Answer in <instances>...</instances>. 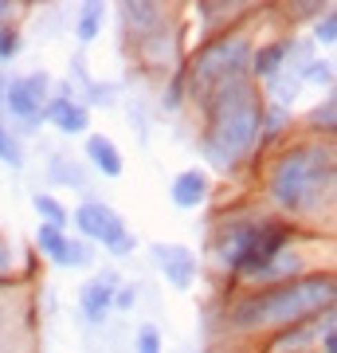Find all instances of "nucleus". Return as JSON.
Returning a JSON list of instances; mask_svg holds the SVG:
<instances>
[{
    "instance_id": "nucleus-6",
    "label": "nucleus",
    "mask_w": 337,
    "mask_h": 353,
    "mask_svg": "<svg viewBox=\"0 0 337 353\" xmlns=\"http://www.w3.org/2000/svg\"><path fill=\"white\" fill-rule=\"evenodd\" d=\"M75 224H79V232H83L87 240H99L102 248H118V243L130 236L125 224H122V216L114 212V208H106V204H99V201L79 204L75 208Z\"/></svg>"
},
{
    "instance_id": "nucleus-19",
    "label": "nucleus",
    "mask_w": 337,
    "mask_h": 353,
    "mask_svg": "<svg viewBox=\"0 0 337 353\" xmlns=\"http://www.w3.org/2000/svg\"><path fill=\"white\" fill-rule=\"evenodd\" d=\"M138 353H161V334L153 326H145L138 334Z\"/></svg>"
},
{
    "instance_id": "nucleus-17",
    "label": "nucleus",
    "mask_w": 337,
    "mask_h": 353,
    "mask_svg": "<svg viewBox=\"0 0 337 353\" xmlns=\"http://www.w3.org/2000/svg\"><path fill=\"white\" fill-rule=\"evenodd\" d=\"M314 39H318V43H334V39H337V12H334V8L325 12L322 24L314 28Z\"/></svg>"
},
{
    "instance_id": "nucleus-2",
    "label": "nucleus",
    "mask_w": 337,
    "mask_h": 353,
    "mask_svg": "<svg viewBox=\"0 0 337 353\" xmlns=\"http://www.w3.org/2000/svg\"><path fill=\"white\" fill-rule=\"evenodd\" d=\"M259 126H263V106L247 83L220 90L212 99V122H208V134H204L208 161L220 165V169L236 165L259 141Z\"/></svg>"
},
{
    "instance_id": "nucleus-24",
    "label": "nucleus",
    "mask_w": 337,
    "mask_h": 353,
    "mask_svg": "<svg viewBox=\"0 0 337 353\" xmlns=\"http://www.w3.org/2000/svg\"><path fill=\"white\" fill-rule=\"evenodd\" d=\"M12 267V252H8V243H4V236H0V275Z\"/></svg>"
},
{
    "instance_id": "nucleus-13",
    "label": "nucleus",
    "mask_w": 337,
    "mask_h": 353,
    "mask_svg": "<svg viewBox=\"0 0 337 353\" xmlns=\"http://www.w3.org/2000/svg\"><path fill=\"white\" fill-rule=\"evenodd\" d=\"M290 55V39H278V43H267V48L255 51V63H251V71L263 79H275L278 67H283V59Z\"/></svg>"
},
{
    "instance_id": "nucleus-12",
    "label": "nucleus",
    "mask_w": 337,
    "mask_h": 353,
    "mask_svg": "<svg viewBox=\"0 0 337 353\" xmlns=\"http://www.w3.org/2000/svg\"><path fill=\"white\" fill-rule=\"evenodd\" d=\"M87 157L94 161V169H102L106 176L122 173V153H118V145H114L110 138H102V134H94V138L87 141Z\"/></svg>"
},
{
    "instance_id": "nucleus-16",
    "label": "nucleus",
    "mask_w": 337,
    "mask_h": 353,
    "mask_svg": "<svg viewBox=\"0 0 337 353\" xmlns=\"http://www.w3.org/2000/svg\"><path fill=\"white\" fill-rule=\"evenodd\" d=\"M102 16H106V8H102V4H87V8H83V16H79V39H94V36H99Z\"/></svg>"
},
{
    "instance_id": "nucleus-23",
    "label": "nucleus",
    "mask_w": 337,
    "mask_h": 353,
    "mask_svg": "<svg viewBox=\"0 0 337 353\" xmlns=\"http://www.w3.org/2000/svg\"><path fill=\"white\" fill-rule=\"evenodd\" d=\"M322 350L337 353V338H334V314H325V330H322Z\"/></svg>"
},
{
    "instance_id": "nucleus-10",
    "label": "nucleus",
    "mask_w": 337,
    "mask_h": 353,
    "mask_svg": "<svg viewBox=\"0 0 337 353\" xmlns=\"http://www.w3.org/2000/svg\"><path fill=\"white\" fill-rule=\"evenodd\" d=\"M48 118L55 122L59 134H83V130H87V110L71 99H55L48 106Z\"/></svg>"
},
{
    "instance_id": "nucleus-7",
    "label": "nucleus",
    "mask_w": 337,
    "mask_h": 353,
    "mask_svg": "<svg viewBox=\"0 0 337 353\" xmlns=\"http://www.w3.org/2000/svg\"><path fill=\"white\" fill-rule=\"evenodd\" d=\"M48 83L51 79L43 71L36 75H24V79H12L8 87H4V106L16 114V118H36L43 99H48Z\"/></svg>"
},
{
    "instance_id": "nucleus-11",
    "label": "nucleus",
    "mask_w": 337,
    "mask_h": 353,
    "mask_svg": "<svg viewBox=\"0 0 337 353\" xmlns=\"http://www.w3.org/2000/svg\"><path fill=\"white\" fill-rule=\"evenodd\" d=\"M114 279H94V283H87L83 287V314L90 318V322H102V314L110 310L114 303Z\"/></svg>"
},
{
    "instance_id": "nucleus-25",
    "label": "nucleus",
    "mask_w": 337,
    "mask_h": 353,
    "mask_svg": "<svg viewBox=\"0 0 337 353\" xmlns=\"http://www.w3.org/2000/svg\"><path fill=\"white\" fill-rule=\"evenodd\" d=\"M4 87H8V83H4V75H0V102H4Z\"/></svg>"
},
{
    "instance_id": "nucleus-26",
    "label": "nucleus",
    "mask_w": 337,
    "mask_h": 353,
    "mask_svg": "<svg viewBox=\"0 0 337 353\" xmlns=\"http://www.w3.org/2000/svg\"><path fill=\"white\" fill-rule=\"evenodd\" d=\"M0 16H8V4H4V0H0Z\"/></svg>"
},
{
    "instance_id": "nucleus-14",
    "label": "nucleus",
    "mask_w": 337,
    "mask_h": 353,
    "mask_svg": "<svg viewBox=\"0 0 337 353\" xmlns=\"http://www.w3.org/2000/svg\"><path fill=\"white\" fill-rule=\"evenodd\" d=\"M36 243H39V252L43 255H51L55 263H63L67 259V236H63V228H51V224H39V232H36Z\"/></svg>"
},
{
    "instance_id": "nucleus-18",
    "label": "nucleus",
    "mask_w": 337,
    "mask_h": 353,
    "mask_svg": "<svg viewBox=\"0 0 337 353\" xmlns=\"http://www.w3.org/2000/svg\"><path fill=\"white\" fill-rule=\"evenodd\" d=\"M20 51V32L16 28H0V59H12Z\"/></svg>"
},
{
    "instance_id": "nucleus-3",
    "label": "nucleus",
    "mask_w": 337,
    "mask_h": 353,
    "mask_svg": "<svg viewBox=\"0 0 337 353\" xmlns=\"http://www.w3.org/2000/svg\"><path fill=\"white\" fill-rule=\"evenodd\" d=\"M267 189L290 212H314L334 189V153L322 145H294L275 161Z\"/></svg>"
},
{
    "instance_id": "nucleus-1",
    "label": "nucleus",
    "mask_w": 337,
    "mask_h": 353,
    "mask_svg": "<svg viewBox=\"0 0 337 353\" xmlns=\"http://www.w3.org/2000/svg\"><path fill=\"white\" fill-rule=\"evenodd\" d=\"M334 306V275H310V279H290L275 287L251 294L232 310V322L239 330L255 326H294L306 322L310 314H322Z\"/></svg>"
},
{
    "instance_id": "nucleus-20",
    "label": "nucleus",
    "mask_w": 337,
    "mask_h": 353,
    "mask_svg": "<svg viewBox=\"0 0 337 353\" xmlns=\"http://www.w3.org/2000/svg\"><path fill=\"white\" fill-rule=\"evenodd\" d=\"M0 157H4L8 165H20V145H16V141L4 134V130H0Z\"/></svg>"
},
{
    "instance_id": "nucleus-8",
    "label": "nucleus",
    "mask_w": 337,
    "mask_h": 353,
    "mask_svg": "<svg viewBox=\"0 0 337 353\" xmlns=\"http://www.w3.org/2000/svg\"><path fill=\"white\" fill-rule=\"evenodd\" d=\"M153 255H157V267L165 271V279L173 287H181V290L192 287V279H196V255L188 252V248H181V243H157Z\"/></svg>"
},
{
    "instance_id": "nucleus-4",
    "label": "nucleus",
    "mask_w": 337,
    "mask_h": 353,
    "mask_svg": "<svg viewBox=\"0 0 337 353\" xmlns=\"http://www.w3.org/2000/svg\"><path fill=\"white\" fill-rule=\"evenodd\" d=\"M290 240L287 224H271V220H247V224H232L224 243H220V259L236 271H255L259 275L267 263H275L283 255V243Z\"/></svg>"
},
{
    "instance_id": "nucleus-5",
    "label": "nucleus",
    "mask_w": 337,
    "mask_h": 353,
    "mask_svg": "<svg viewBox=\"0 0 337 353\" xmlns=\"http://www.w3.org/2000/svg\"><path fill=\"white\" fill-rule=\"evenodd\" d=\"M243 63H247V39L232 36V39H212L208 48L192 59V71H188V87H192V99L212 102L220 90L243 83Z\"/></svg>"
},
{
    "instance_id": "nucleus-9",
    "label": "nucleus",
    "mask_w": 337,
    "mask_h": 353,
    "mask_svg": "<svg viewBox=\"0 0 337 353\" xmlns=\"http://www.w3.org/2000/svg\"><path fill=\"white\" fill-rule=\"evenodd\" d=\"M204 201H208V176L200 173V169H185L173 181V204L176 208H196Z\"/></svg>"
},
{
    "instance_id": "nucleus-21",
    "label": "nucleus",
    "mask_w": 337,
    "mask_h": 353,
    "mask_svg": "<svg viewBox=\"0 0 337 353\" xmlns=\"http://www.w3.org/2000/svg\"><path fill=\"white\" fill-rule=\"evenodd\" d=\"M329 67H334V63H310L306 79H310V83H329V79H334V71H329Z\"/></svg>"
},
{
    "instance_id": "nucleus-22",
    "label": "nucleus",
    "mask_w": 337,
    "mask_h": 353,
    "mask_svg": "<svg viewBox=\"0 0 337 353\" xmlns=\"http://www.w3.org/2000/svg\"><path fill=\"white\" fill-rule=\"evenodd\" d=\"M314 122H318V126H325V130H334V102L325 99V106H318V110H314Z\"/></svg>"
},
{
    "instance_id": "nucleus-15",
    "label": "nucleus",
    "mask_w": 337,
    "mask_h": 353,
    "mask_svg": "<svg viewBox=\"0 0 337 353\" xmlns=\"http://www.w3.org/2000/svg\"><path fill=\"white\" fill-rule=\"evenodd\" d=\"M32 204H36V212L43 216V220H48L51 228H63V224H67V208H63V204L55 201V196H43V192H39V196H36Z\"/></svg>"
}]
</instances>
